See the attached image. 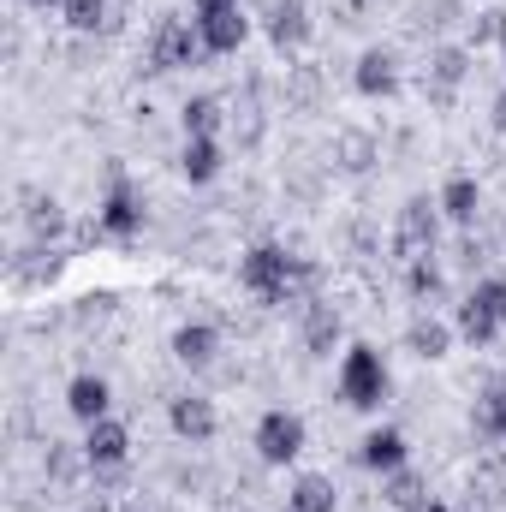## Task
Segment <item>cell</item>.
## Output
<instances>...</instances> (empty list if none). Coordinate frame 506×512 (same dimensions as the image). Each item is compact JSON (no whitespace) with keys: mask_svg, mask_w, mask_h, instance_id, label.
I'll list each match as a JSON object with an SVG mask.
<instances>
[{"mask_svg":"<svg viewBox=\"0 0 506 512\" xmlns=\"http://www.w3.org/2000/svg\"><path fill=\"white\" fill-rule=\"evenodd\" d=\"M227 6H245V0H191V18H209V12H227Z\"/></svg>","mask_w":506,"mask_h":512,"instance_id":"cell-31","label":"cell"},{"mask_svg":"<svg viewBox=\"0 0 506 512\" xmlns=\"http://www.w3.org/2000/svg\"><path fill=\"white\" fill-rule=\"evenodd\" d=\"M471 429L483 435V441H506V376L477 393V405H471Z\"/></svg>","mask_w":506,"mask_h":512,"instance_id":"cell-25","label":"cell"},{"mask_svg":"<svg viewBox=\"0 0 506 512\" xmlns=\"http://www.w3.org/2000/svg\"><path fill=\"white\" fill-rule=\"evenodd\" d=\"M60 18L78 30V36H96V30H108L114 18H108V0H66L60 6Z\"/></svg>","mask_w":506,"mask_h":512,"instance_id":"cell-27","label":"cell"},{"mask_svg":"<svg viewBox=\"0 0 506 512\" xmlns=\"http://www.w3.org/2000/svg\"><path fill=\"white\" fill-rule=\"evenodd\" d=\"M387 387H393V376H387L376 346H346V358H340V399L352 411H381Z\"/></svg>","mask_w":506,"mask_h":512,"instance_id":"cell-2","label":"cell"},{"mask_svg":"<svg viewBox=\"0 0 506 512\" xmlns=\"http://www.w3.org/2000/svg\"><path fill=\"white\" fill-rule=\"evenodd\" d=\"M459 334L471 340V346H495L506 334V280L501 274H489V280H477L465 298H459Z\"/></svg>","mask_w":506,"mask_h":512,"instance_id":"cell-1","label":"cell"},{"mask_svg":"<svg viewBox=\"0 0 506 512\" xmlns=\"http://www.w3.org/2000/svg\"><path fill=\"white\" fill-rule=\"evenodd\" d=\"M405 459H411V447H405V435H399L393 423H381V429H370V435L358 441V465H364V471H376V477L399 471Z\"/></svg>","mask_w":506,"mask_h":512,"instance_id":"cell-14","label":"cell"},{"mask_svg":"<svg viewBox=\"0 0 506 512\" xmlns=\"http://www.w3.org/2000/svg\"><path fill=\"white\" fill-rule=\"evenodd\" d=\"M221 167H227L221 137H185V149H179V173H185V185H215Z\"/></svg>","mask_w":506,"mask_h":512,"instance_id":"cell-15","label":"cell"},{"mask_svg":"<svg viewBox=\"0 0 506 512\" xmlns=\"http://www.w3.org/2000/svg\"><path fill=\"white\" fill-rule=\"evenodd\" d=\"M489 120H495V131H501V137H506V90H501V96H495V108H489Z\"/></svg>","mask_w":506,"mask_h":512,"instance_id":"cell-32","label":"cell"},{"mask_svg":"<svg viewBox=\"0 0 506 512\" xmlns=\"http://www.w3.org/2000/svg\"><path fill=\"white\" fill-rule=\"evenodd\" d=\"M60 268H66V256L54 251V245H30V251H18L12 262H6V280L24 292V286H48Z\"/></svg>","mask_w":506,"mask_h":512,"instance_id":"cell-18","label":"cell"},{"mask_svg":"<svg viewBox=\"0 0 506 512\" xmlns=\"http://www.w3.org/2000/svg\"><path fill=\"white\" fill-rule=\"evenodd\" d=\"M197 60H209V48L197 36V18H179V12L155 18V30H149V72H185Z\"/></svg>","mask_w":506,"mask_h":512,"instance_id":"cell-3","label":"cell"},{"mask_svg":"<svg viewBox=\"0 0 506 512\" xmlns=\"http://www.w3.org/2000/svg\"><path fill=\"white\" fill-rule=\"evenodd\" d=\"M381 161V143H376V131H364V126H346V131H334V167L340 173H370Z\"/></svg>","mask_w":506,"mask_h":512,"instance_id":"cell-17","label":"cell"},{"mask_svg":"<svg viewBox=\"0 0 506 512\" xmlns=\"http://www.w3.org/2000/svg\"><path fill=\"white\" fill-rule=\"evenodd\" d=\"M352 90L370 96V102L399 96V54H393V48H364L358 66H352Z\"/></svg>","mask_w":506,"mask_h":512,"instance_id":"cell-10","label":"cell"},{"mask_svg":"<svg viewBox=\"0 0 506 512\" xmlns=\"http://www.w3.org/2000/svg\"><path fill=\"white\" fill-rule=\"evenodd\" d=\"M501 66H506V36H501Z\"/></svg>","mask_w":506,"mask_h":512,"instance_id":"cell-35","label":"cell"},{"mask_svg":"<svg viewBox=\"0 0 506 512\" xmlns=\"http://www.w3.org/2000/svg\"><path fill=\"white\" fill-rule=\"evenodd\" d=\"M137 233H143V197L126 179V167H108V197L96 209V239H120L126 245Z\"/></svg>","mask_w":506,"mask_h":512,"instance_id":"cell-5","label":"cell"},{"mask_svg":"<svg viewBox=\"0 0 506 512\" xmlns=\"http://www.w3.org/2000/svg\"><path fill=\"white\" fill-rule=\"evenodd\" d=\"M304 441H310V429H304V417L298 411H286V405H274V411H262V423H256V459L262 465H292L298 453H304Z\"/></svg>","mask_w":506,"mask_h":512,"instance_id":"cell-7","label":"cell"},{"mask_svg":"<svg viewBox=\"0 0 506 512\" xmlns=\"http://www.w3.org/2000/svg\"><path fill=\"white\" fill-rule=\"evenodd\" d=\"M221 120H227V108H221L215 96H191V102L179 108V126H185V137H215V131H221Z\"/></svg>","mask_w":506,"mask_h":512,"instance_id":"cell-26","label":"cell"},{"mask_svg":"<svg viewBox=\"0 0 506 512\" xmlns=\"http://www.w3.org/2000/svg\"><path fill=\"white\" fill-rule=\"evenodd\" d=\"M441 203L435 197H405L399 221H393V256L399 262H417V256H435V239H441Z\"/></svg>","mask_w":506,"mask_h":512,"instance_id":"cell-4","label":"cell"},{"mask_svg":"<svg viewBox=\"0 0 506 512\" xmlns=\"http://www.w3.org/2000/svg\"><path fill=\"white\" fill-rule=\"evenodd\" d=\"M167 423H173V435H179V441L203 447V441H215L221 411H215V399H203V393H179V399H167Z\"/></svg>","mask_w":506,"mask_h":512,"instance_id":"cell-9","label":"cell"},{"mask_svg":"<svg viewBox=\"0 0 506 512\" xmlns=\"http://www.w3.org/2000/svg\"><path fill=\"white\" fill-rule=\"evenodd\" d=\"M286 507H292V512H334V507H340V489H334V477H322V471H304V477H292V489H286Z\"/></svg>","mask_w":506,"mask_h":512,"instance_id":"cell-24","label":"cell"},{"mask_svg":"<svg viewBox=\"0 0 506 512\" xmlns=\"http://www.w3.org/2000/svg\"><path fill=\"white\" fill-rule=\"evenodd\" d=\"M215 352H221V334H215L209 322H185V328H173V358H179L185 370H209Z\"/></svg>","mask_w":506,"mask_h":512,"instance_id":"cell-19","label":"cell"},{"mask_svg":"<svg viewBox=\"0 0 506 512\" xmlns=\"http://www.w3.org/2000/svg\"><path fill=\"white\" fill-rule=\"evenodd\" d=\"M262 30H268V42H274L280 54H298L316 24H310V6H304V0H274L268 18H262Z\"/></svg>","mask_w":506,"mask_h":512,"instance_id":"cell-12","label":"cell"},{"mask_svg":"<svg viewBox=\"0 0 506 512\" xmlns=\"http://www.w3.org/2000/svg\"><path fill=\"white\" fill-rule=\"evenodd\" d=\"M108 405H114V387L102 382V376H72V387H66V411H72L78 423H102Z\"/></svg>","mask_w":506,"mask_h":512,"instance_id":"cell-23","label":"cell"},{"mask_svg":"<svg viewBox=\"0 0 506 512\" xmlns=\"http://www.w3.org/2000/svg\"><path fill=\"white\" fill-rule=\"evenodd\" d=\"M84 459H90V471L96 477H108V471H120L131 459V429L120 417H102V423H84Z\"/></svg>","mask_w":506,"mask_h":512,"instance_id":"cell-8","label":"cell"},{"mask_svg":"<svg viewBox=\"0 0 506 512\" xmlns=\"http://www.w3.org/2000/svg\"><path fill=\"white\" fill-rule=\"evenodd\" d=\"M340 334H346L340 310H334L328 298H304V352H310V358H334Z\"/></svg>","mask_w":506,"mask_h":512,"instance_id":"cell-13","label":"cell"},{"mask_svg":"<svg viewBox=\"0 0 506 512\" xmlns=\"http://www.w3.org/2000/svg\"><path fill=\"white\" fill-rule=\"evenodd\" d=\"M435 203H441V215H447L453 227H477V215H483V185L459 173V179H447V185H441V197H435Z\"/></svg>","mask_w":506,"mask_h":512,"instance_id":"cell-21","label":"cell"},{"mask_svg":"<svg viewBox=\"0 0 506 512\" xmlns=\"http://www.w3.org/2000/svg\"><path fill=\"white\" fill-rule=\"evenodd\" d=\"M405 352L423 358V364H441V358L453 352V328H447L441 316H417V322L405 328Z\"/></svg>","mask_w":506,"mask_h":512,"instance_id":"cell-22","label":"cell"},{"mask_svg":"<svg viewBox=\"0 0 506 512\" xmlns=\"http://www.w3.org/2000/svg\"><path fill=\"white\" fill-rule=\"evenodd\" d=\"M381 501H387L393 512H423L429 507V477L411 471V465H399V471L381 477Z\"/></svg>","mask_w":506,"mask_h":512,"instance_id":"cell-20","label":"cell"},{"mask_svg":"<svg viewBox=\"0 0 506 512\" xmlns=\"http://www.w3.org/2000/svg\"><path fill=\"white\" fill-rule=\"evenodd\" d=\"M24 6H48V12H60V6H66V0H24Z\"/></svg>","mask_w":506,"mask_h":512,"instance_id":"cell-33","label":"cell"},{"mask_svg":"<svg viewBox=\"0 0 506 512\" xmlns=\"http://www.w3.org/2000/svg\"><path fill=\"white\" fill-rule=\"evenodd\" d=\"M501 36H506V12H501V6H483V12L465 24V48H471V54H477V48H489V42H501Z\"/></svg>","mask_w":506,"mask_h":512,"instance_id":"cell-29","label":"cell"},{"mask_svg":"<svg viewBox=\"0 0 506 512\" xmlns=\"http://www.w3.org/2000/svg\"><path fill=\"white\" fill-rule=\"evenodd\" d=\"M18 203H24V233H30L36 245H48V239L66 233V209H60V197H48V191H18Z\"/></svg>","mask_w":506,"mask_h":512,"instance_id":"cell-16","label":"cell"},{"mask_svg":"<svg viewBox=\"0 0 506 512\" xmlns=\"http://www.w3.org/2000/svg\"><path fill=\"white\" fill-rule=\"evenodd\" d=\"M441 262L435 256H417V262H405V292L411 298H441Z\"/></svg>","mask_w":506,"mask_h":512,"instance_id":"cell-28","label":"cell"},{"mask_svg":"<svg viewBox=\"0 0 506 512\" xmlns=\"http://www.w3.org/2000/svg\"><path fill=\"white\" fill-rule=\"evenodd\" d=\"M423 512H465V507H441V501H429V507H423Z\"/></svg>","mask_w":506,"mask_h":512,"instance_id":"cell-34","label":"cell"},{"mask_svg":"<svg viewBox=\"0 0 506 512\" xmlns=\"http://www.w3.org/2000/svg\"><path fill=\"white\" fill-rule=\"evenodd\" d=\"M471 48L465 42H441V48H429V78H423V96H429V108L435 114H447L453 102H459V90H465V78H471Z\"/></svg>","mask_w":506,"mask_h":512,"instance_id":"cell-6","label":"cell"},{"mask_svg":"<svg viewBox=\"0 0 506 512\" xmlns=\"http://www.w3.org/2000/svg\"><path fill=\"white\" fill-rule=\"evenodd\" d=\"M292 96H298V108H316V96H322L316 66H292Z\"/></svg>","mask_w":506,"mask_h":512,"instance_id":"cell-30","label":"cell"},{"mask_svg":"<svg viewBox=\"0 0 506 512\" xmlns=\"http://www.w3.org/2000/svg\"><path fill=\"white\" fill-rule=\"evenodd\" d=\"M197 36H203L209 60H227V54H239V48H245V36H251V18H245V6H227V12H209V18H197Z\"/></svg>","mask_w":506,"mask_h":512,"instance_id":"cell-11","label":"cell"}]
</instances>
